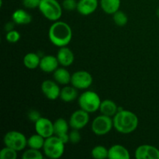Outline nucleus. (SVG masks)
Returning a JSON list of instances; mask_svg holds the SVG:
<instances>
[{"mask_svg": "<svg viewBox=\"0 0 159 159\" xmlns=\"http://www.w3.org/2000/svg\"><path fill=\"white\" fill-rule=\"evenodd\" d=\"M101 99L99 95L94 91H85L79 96L78 102L80 109L88 112L89 113H95L99 110Z\"/></svg>", "mask_w": 159, "mask_h": 159, "instance_id": "7ed1b4c3", "label": "nucleus"}, {"mask_svg": "<svg viewBox=\"0 0 159 159\" xmlns=\"http://www.w3.org/2000/svg\"><path fill=\"white\" fill-rule=\"evenodd\" d=\"M41 92L47 99L50 100H56L60 98L61 89L58 83L55 81L45 80L41 83Z\"/></svg>", "mask_w": 159, "mask_h": 159, "instance_id": "9b49d317", "label": "nucleus"}, {"mask_svg": "<svg viewBox=\"0 0 159 159\" xmlns=\"http://www.w3.org/2000/svg\"><path fill=\"white\" fill-rule=\"evenodd\" d=\"M40 1H41V0H23L22 2H23V6H24L25 8L33 9L39 7Z\"/></svg>", "mask_w": 159, "mask_h": 159, "instance_id": "2f4dec72", "label": "nucleus"}, {"mask_svg": "<svg viewBox=\"0 0 159 159\" xmlns=\"http://www.w3.org/2000/svg\"><path fill=\"white\" fill-rule=\"evenodd\" d=\"M77 5L78 2L76 0H63L61 6L65 10L71 12L77 9Z\"/></svg>", "mask_w": 159, "mask_h": 159, "instance_id": "c756f323", "label": "nucleus"}, {"mask_svg": "<svg viewBox=\"0 0 159 159\" xmlns=\"http://www.w3.org/2000/svg\"><path fill=\"white\" fill-rule=\"evenodd\" d=\"M53 77H54V81L57 82L59 85H67L69 83H71V75L65 68V67L57 68L53 72Z\"/></svg>", "mask_w": 159, "mask_h": 159, "instance_id": "a211bd4d", "label": "nucleus"}, {"mask_svg": "<svg viewBox=\"0 0 159 159\" xmlns=\"http://www.w3.org/2000/svg\"><path fill=\"white\" fill-rule=\"evenodd\" d=\"M134 157L137 159H159V149L151 144H142L137 148Z\"/></svg>", "mask_w": 159, "mask_h": 159, "instance_id": "f8f14e48", "label": "nucleus"}, {"mask_svg": "<svg viewBox=\"0 0 159 159\" xmlns=\"http://www.w3.org/2000/svg\"><path fill=\"white\" fill-rule=\"evenodd\" d=\"M40 56L34 52H30L27 53L26 55L23 57V65L28 69H36L37 68H38L39 65H40Z\"/></svg>", "mask_w": 159, "mask_h": 159, "instance_id": "4be33fe9", "label": "nucleus"}, {"mask_svg": "<svg viewBox=\"0 0 159 159\" xmlns=\"http://www.w3.org/2000/svg\"><path fill=\"white\" fill-rule=\"evenodd\" d=\"M92 157L96 159H104L108 158L109 149L102 145H96L92 149Z\"/></svg>", "mask_w": 159, "mask_h": 159, "instance_id": "393cba45", "label": "nucleus"}, {"mask_svg": "<svg viewBox=\"0 0 159 159\" xmlns=\"http://www.w3.org/2000/svg\"><path fill=\"white\" fill-rule=\"evenodd\" d=\"M12 20L16 24L27 25L32 21V16L23 9H18L12 14Z\"/></svg>", "mask_w": 159, "mask_h": 159, "instance_id": "f3484780", "label": "nucleus"}, {"mask_svg": "<svg viewBox=\"0 0 159 159\" xmlns=\"http://www.w3.org/2000/svg\"><path fill=\"white\" fill-rule=\"evenodd\" d=\"M62 8L57 0H41L38 9L45 18L55 22L61 17Z\"/></svg>", "mask_w": 159, "mask_h": 159, "instance_id": "20e7f679", "label": "nucleus"}, {"mask_svg": "<svg viewBox=\"0 0 159 159\" xmlns=\"http://www.w3.org/2000/svg\"><path fill=\"white\" fill-rule=\"evenodd\" d=\"M113 128L117 132L124 134L133 133L137 130L139 124L138 116L133 112L127 110H118L113 117Z\"/></svg>", "mask_w": 159, "mask_h": 159, "instance_id": "f257e3e1", "label": "nucleus"}, {"mask_svg": "<svg viewBox=\"0 0 159 159\" xmlns=\"http://www.w3.org/2000/svg\"><path fill=\"white\" fill-rule=\"evenodd\" d=\"M17 158V152L11 148L6 146L0 151L1 159H16Z\"/></svg>", "mask_w": 159, "mask_h": 159, "instance_id": "cd10ccee", "label": "nucleus"}, {"mask_svg": "<svg viewBox=\"0 0 159 159\" xmlns=\"http://www.w3.org/2000/svg\"><path fill=\"white\" fill-rule=\"evenodd\" d=\"M77 90V89L75 88L73 85H64L63 88L61 89L60 99L65 102H72L78 97Z\"/></svg>", "mask_w": 159, "mask_h": 159, "instance_id": "412c9836", "label": "nucleus"}, {"mask_svg": "<svg viewBox=\"0 0 159 159\" xmlns=\"http://www.w3.org/2000/svg\"><path fill=\"white\" fill-rule=\"evenodd\" d=\"M118 110H119V107H117L116 102L110 99L102 100L101 102L100 107H99L101 114L106 115V116H110V117H113L118 112Z\"/></svg>", "mask_w": 159, "mask_h": 159, "instance_id": "6ab92c4d", "label": "nucleus"}, {"mask_svg": "<svg viewBox=\"0 0 159 159\" xmlns=\"http://www.w3.org/2000/svg\"><path fill=\"white\" fill-rule=\"evenodd\" d=\"M59 65L57 56L45 55L40 58L39 68L45 73H53L58 68Z\"/></svg>", "mask_w": 159, "mask_h": 159, "instance_id": "4468645a", "label": "nucleus"}, {"mask_svg": "<svg viewBox=\"0 0 159 159\" xmlns=\"http://www.w3.org/2000/svg\"><path fill=\"white\" fill-rule=\"evenodd\" d=\"M65 143L57 135H53L45 139L43 153L49 158H60L65 152Z\"/></svg>", "mask_w": 159, "mask_h": 159, "instance_id": "39448f33", "label": "nucleus"}, {"mask_svg": "<svg viewBox=\"0 0 159 159\" xmlns=\"http://www.w3.org/2000/svg\"><path fill=\"white\" fill-rule=\"evenodd\" d=\"M14 24H16V23H14L13 21H12V22H8V23H6V25H5V30L7 31V32H9V31L14 30L13 29Z\"/></svg>", "mask_w": 159, "mask_h": 159, "instance_id": "f704fd0d", "label": "nucleus"}, {"mask_svg": "<svg viewBox=\"0 0 159 159\" xmlns=\"http://www.w3.org/2000/svg\"><path fill=\"white\" fill-rule=\"evenodd\" d=\"M43 158V155L40 150L34 148H30L25 151L22 155L23 159H42Z\"/></svg>", "mask_w": 159, "mask_h": 159, "instance_id": "bb28decb", "label": "nucleus"}, {"mask_svg": "<svg viewBox=\"0 0 159 159\" xmlns=\"http://www.w3.org/2000/svg\"><path fill=\"white\" fill-rule=\"evenodd\" d=\"M113 19L115 24L119 26H124L127 25V23H128L127 15L125 12H123V11L120 10V9L116 11L115 13L113 14Z\"/></svg>", "mask_w": 159, "mask_h": 159, "instance_id": "a878e982", "label": "nucleus"}, {"mask_svg": "<svg viewBox=\"0 0 159 159\" xmlns=\"http://www.w3.org/2000/svg\"><path fill=\"white\" fill-rule=\"evenodd\" d=\"M93 82V78L89 71L80 70L71 75V84L77 89L85 90L89 88Z\"/></svg>", "mask_w": 159, "mask_h": 159, "instance_id": "6e6552de", "label": "nucleus"}, {"mask_svg": "<svg viewBox=\"0 0 159 159\" xmlns=\"http://www.w3.org/2000/svg\"><path fill=\"white\" fill-rule=\"evenodd\" d=\"M89 122V113L85 110H78L73 112L69 118V125L71 129L82 130Z\"/></svg>", "mask_w": 159, "mask_h": 159, "instance_id": "1a4fd4ad", "label": "nucleus"}, {"mask_svg": "<svg viewBox=\"0 0 159 159\" xmlns=\"http://www.w3.org/2000/svg\"><path fill=\"white\" fill-rule=\"evenodd\" d=\"M57 137H58V138H60V139L61 140V141H63L65 144H66L67 143L69 142V134H68V133L62 134L57 135Z\"/></svg>", "mask_w": 159, "mask_h": 159, "instance_id": "72a5a7b5", "label": "nucleus"}, {"mask_svg": "<svg viewBox=\"0 0 159 159\" xmlns=\"http://www.w3.org/2000/svg\"><path fill=\"white\" fill-rule=\"evenodd\" d=\"M6 39L9 43H15L20 40V34L17 30H12L7 32L6 36Z\"/></svg>", "mask_w": 159, "mask_h": 159, "instance_id": "c85d7f7f", "label": "nucleus"}, {"mask_svg": "<svg viewBox=\"0 0 159 159\" xmlns=\"http://www.w3.org/2000/svg\"><path fill=\"white\" fill-rule=\"evenodd\" d=\"M130 158L129 151L121 144H113L109 148L108 158L129 159Z\"/></svg>", "mask_w": 159, "mask_h": 159, "instance_id": "dca6fc26", "label": "nucleus"}, {"mask_svg": "<svg viewBox=\"0 0 159 159\" xmlns=\"http://www.w3.org/2000/svg\"><path fill=\"white\" fill-rule=\"evenodd\" d=\"M48 37L54 46L58 48L68 46L72 39V30L67 23L57 20L50 26Z\"/></svg>", "mask_w": 159, "mask_h": 159, "instance_id": "f03ea898", "label": "nucleus"}, {"mask_svg": "<svg viewBox=\"0 0 159 159\" xmlns=\"http://www.w3.org/2000/svg\"><path fill=\"white\" fill-rule=\"evenodd\" d=\"M121 0H100L99 5L105 13L113 15L120 9Z\"/></svg>", "mask_w": 159, "mask_h": 159, "instance_id": "aec40b11", "label": "nucleus"}, {"mask_svg": "<svg viewBox=\"0 0 159 159\" xmlns=\"http://www.w3.org/2000/svg\"><path fill=\"white\" fill-rule=\"evenodd\" d=\"M27 117L30 120L32 121V122H34V123H35L36 121H37L40 117H41V116H40V113H39L37 110H30L29 113H28Z\"/></svg>", "mask_w": 159, "mask_h": 159, "instance_id": "473e14b6", "label": "nucleus"}, {"mask_svg": "<svg viewBox=\"0 0 159 159\" xmlns=\"http://www.w3.org/2000/svg\"><path fill=\"white\" fill-rule=\"evenodd\" d=\"M57 58L58 60L59 64L62 67H69L73 64L75 61L74 53L72 52L70 48H67V46L59 48L57 54Z\"/></svg>", "mask_w": 159, "mask_h": 159, "instance_id": "2eb2a0df", "label": "nucleus"}, {"mask_svg": "<svg viewBox=\"0 0 159 159\" xmlns=\"http://www.w3.org/2000/svg\"><path fill=\"white\" fill-rule=\"evenodd\" d=\"M45 142V138L42 137L41 135L36 133L35 134H33L27 139V146L30 148L37 149L40 150L43 148Z\"/></svg>", "mask_w": 159, "mask_h": 159, "instance_id": "5701e85b", "label": "nucleus"}, {"mask_svg": "<svg viewBox=\"0 0 159 159\" xmlns=\"http://www.w3.org/2000/svg\"><path fill=\"white\" fill-rule=\"evenodd\" d=\"M81 138L82 137L79 133V130L72 129V130L69 133V142L71 144H78L81 141Z\"/></svg>", "mask_w": 159, "mask_h": 159, "instance_id": "7c9ffc66", "label": "nucleus"}, {"mask_svg": "<svg viewBox=\"0 0 159 159\" xmlns=\"http://www.w3.org/2000/svg\"><path fill=\"white\" fill-rule=\"evenodd\" d=\"M3 142L7 147L11 148L16 152H21L27 146V138L21 132L11 130L5 134Z\"/></svg>", "mask_w": 159, "mask_h": 159, "instance_id": "423d86ee", "label": "nucleus"}, {"mask_svg": "<svg viewBox=\"0 0 159 159\" xmlns=\"http://www.w3.org/2000/svg\"><path fill=\"white\" fill-rule=\"evenodd\" d=\"M113 128V120L112 117L103 114L96 116L92 123V130L97 136L107 135Z\"/></svg>", "mask_w": 159, "mask_h": 159, "instance_id": "0eeeda50", "label": "nucleus"}, {"mask_svg": "<svg viewBox=\"0 0 159 159\" xmlns=\"http://www.w3.org/2000/svg\"><path fill=\"white\" fill-rule=\"evenodd\" d=\"M98 6L99 0H79L76 10L82 16H89L96 12Z\"/></svg>", "mask_w": 159, "mask_h": 159, "instance_id": "ddd939ff", "label": "nucleus"}, {"mask_svg": "<svg viewBox=\"0 0 159 159\" xmlns=\"http://www.w3.org/2000/svg\"><path fill=\"white\" fill-rule=\"evenodd\" d=\"M156 15H157V16H158L159 18V8H158V9H157V10H156Z\"/></svg>", "mask_w": 159, "mask_h": 159, "instance_id": "c9c22d12", "label": "nucleus"}, {"mask_svg": "<svg viewBox=\"0 0 159 159\" xmlns=\"http://www.w3.org/2000/svg\"><path fill=\"white\" fill-rule=\"evenodd\" d=\"M34 128L36 133L41 135L46 139L54 135V123L46 117H40L34 123Z\"/></svg>", "mask_w": 159, "mask_h": 159, "instance_id": "9d476101", "label": "nucleus"}, {"mask_svg": "<svg viewBox=\"0 0 159 159\" xmlns=\"http://www.w3.org/2000/svg\"><path fill=\"white\" fill-rule=\"evenodd\" d=\"M69 123L64 118H58L54 122V135H60L62 134H66L68 132Z\"/></svg>", "mask_w": 159, "mask_h": 159, "instance_id": "b1692460", "label": "nucleus"}]
</instances>
